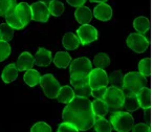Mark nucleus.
<instances>
[{"label":"nucleus","instance_id":"1","mask_svg":"<svg viewBox=\"0 0 152 132\" xmlns=\"http://www.w3.org/2000/svg\"><path fill=\"white\" fill-rule=\"evenodd\" d=\"M62 119L63 122L72 124L79 131L89 130L96 121L91 102L88 100V98L76 96L74 100L63 109Z\"/></svg>","mask_w":152,"mask_h":132},{"label":"nucleus","instance_id":"2","mask_svg":"<svg viewBox=\"0 0 152 132\" xmlns=\"http://www.w3.org/2000/svg\"><path fill=\"white\" fill-rule=\"evenodd\" d=\"M147 78L140 72H128L124 77L123 93L125 96H137L142 88L145 87Z\"/></svg>","mask_w":152,"mask_h":132},{"label":"nucleus","instance_id":"3","mask_svg":"<svg viewBox=\"0 0 152 132\" xmlns=\"http://www.w3.org/2000/svg\"><path fill=\"white\" fill-rule=\"evenodd\" d=\"M112 127L118 132H129L133 127L134 120L132 115L128 112L118 111L112 114L110 119Z\"/></svg>","mask_w":152,"mask_h":132},{"label":"nucleus","instance_id":"4","mask_svg":"<svg viewBox=\"0 0 152 132\" xmlns=\"http://www.w3.org/2000/svg\"><path fill=\"white\" fill-rule=\"evenodd\" d=\"M104 101L107 104L108 109L113 110V111L121 109L123 108L124 101H125L123 90L110 86L109 88H107V91L104 96Z\"/></svg>","mask_w":152,"mask_h":132},{"label":"nucleus","instance_id":"5","mask_svg":"<svg viewBox=\"0 0 152 132\" xmlns=\"http://www.w3.org/2000/svg\"><path fill=\"white\" fill-rule=\"evenodd\" d=\"M40 85L44 91L45 96L48 98H57L59 94V91L61 89L60 83L53 74H47L41 77Z\"/></svg>","mask_w":152,"mask_h":132},{"label":"nucleus","instance_id":"6","mask_svg":"<svg viewBox=\"0 0 152 132\" xmlns=\"http://www.w3.org/2000/svg\"><path fill=\"white\" fill-rule=\"evenodd\" d=\"M91 62L88 58L81 57L77 58L70 63V74H77V76H89L92 71Z\"/></svg>","mask_w":152,"mask_h":132},{"label":"nucleus","instance_id":"7","mask_svg":"<svg viewBox=\"0 0 152 132\" xmlns=\"http://www.w3.org/2000/svg\"><path fill=\"white\" fill-rule=\"evenodd\" d=\"M127 46L130 49H132L133 52L137 53V54H143L146 52L149 46V41L144 35L139 34V33H134V34H130L128 36L127 40Z\"/></svg>","mask_w":152,"mask_h":132},{"label":"nucleus","instance_id":"8","mask_svg":"<svg viewBox=\"0 0 152 132\" xmlns=\"http://www.w3.org/2000/svg\"><path fill=\"white\" fill-rule=\"evenodd\" d=\"M77 36L82 45H87L98 39V31L92 25H81L77 31Z\"/></svg>","mask_w":152,"mask_h":132},{"label":"nucleus","instance_id":"9","mask_svg":"<svg viewBox=\"0 0 152 132\" xmlns=\"http://www.w3.org/2000/svg\"><path fill=\"white\" fill-rule=\"evenodd\" d=\"M89 85L92 89L106 87L108 85V76L104 69L94 68L89 74Z\"/></svg>","mask_w":152,"mask_h":132},{"label":"nucleus","instance_id":"10","mask_svg":"<svg viewBox=\"0 0 152 132\" xmlns=\"http://www.w3.org/2000/svg\"><path fill=\"white\" fill-rule=\"evenodd\" d=\"M31 7V12H33V20L37 21V22H46V21H48L50 13H49L48 7L46 4L39 1V2L33 3Z\"/></svg>","mask_w":152,"mask_h":132},{"label":"nucleus","instance_id":"11","mask_svg":"<svg viewBox=\"0 0 152 132\" xmlns=\"http://www.w3.org/2000/svg\"><path fill=\"white\" fill-rule=\"evenodd\" d=\"M34 64H35V58L28 52H23L19 56L16 66L19 71H27L33 68Z\"/></svg>","mask_w":152,"mask_h":132},{"label":"nucleus","instance_id":"12","mask_svg":"<svg viewBox=\"0 0 152 132\" xmlns=\"http://www.w3.org/2000/svg\"><path fill=\"white\" fill-rule=\"evenodd\" d=\"M16 12L18 14L19 18L22 21V23L27 25L31 20H33V12H31V7L26 2H20L17 4Z\"/></svg>","mask_w":152,"mask_h":132},{"label":"nucleus","instance_id":"13","mask_svg":"<svg viewBox=\"0 0 152 132\" xmlns=\"http://www.w3.org/2000/svg\"><path fill=\"white\" fill-rule=\"evenodd\" d=\"M94 16L98 20L108 21L112 17V9L110 7V5L106 3H100L98 7H94Z\"/></svg>","mask_w":152,"mask_h":132},{"label":"nucleus","instance_id":"14","mask_svg":"<svg viewBox=\"0 0 152 132\" xmlns=\"http://www.w3.org/2000/svg\"><path fill=\"white\" fill-rule=\"evenodd\" d=\"M50 63H52V53L43 47H39L38 52L35 56V65L45 67V66H48Z\"/></svg>","mask_w":152,"mask_h":132},{"label":"nucleus","instance_id":"15","mask_svg":"<svg viewBox=\"0 0 152 132\" xmlns=\"http://www.w3.org/2000/svg\"><path fill=\"white\" fill-rule=\"evenodd\" d=\"M75 17H76L77 21H78L80 24L85 25L91 21L92 19V12L88 9L87 7H77L76 12H75Z\"/></svg>","mask_w":152,"mask_h":132},{"label":"nucleus","instance_id":"16","mask_svg":"<svg viewBox=\"0 0 152 132\" xmlns=\"http://www.w3.org/2000/svg\"><path fill=\"white\" fill-rule=\"evenodd\" d=\"M18 72L19 70L17 68V66H16V64H14V63L7 64L4 67V69H3L2 74H1V80L7 84L12 83L17 79Z\"/></svg>","mask_w":152,"mask_h":132},{"label":"nucleus","instance_id":"17","mask_svg":"<svg viewBox=\"0 0 152 132\" xmlns=\"http://www.w3.org/2000/svg\"><path fill=\"white\" fill-rule=\"evenodd\" d=\"M137 100H139L140 107L143 109H149L151 106V91L149 87H144L141 89V91L137 94Z\"/></svg>","mask_w":152,"mask_h":132},{"label":"nucleus","instance_id":"18","mask_svg":"<svg viewBox=\"0 0 152 132\" xmlns=\"http://www.w3.org/2000/svg\"><path fill=\"white\" fill-rule=\"evenodd\" d=\"M62 44L68 50H75V49L78 48L81 42L79 40L78 36H76L72 33H66L62 39Z\"/></svg>","mask_w":152,"mask_h":132},{"label":"nucleus","instance_id":"19","mask_svg":"<svg viewBox=\"0 0 152 132\" xmlns=\"http://www.w3.org/2000/svg\"><path fill=\"white\" fill-rule=\"evenodd\" d=\"M75 96H76L75 90H72V87H69V86L65 85V86H62V87H61L57 98H58V101L60 102V103L68 104L74 100Z\"/></svg>","mask_w":152,"mask_h":132},{"label":"nucleus","instance_id":"20","mask_svg":"<svg viewBox=\"0 0 152 132\" xmlns=\"http://www.w3.org/2000/svg\"><path fill=\"white\" fill-rule=\"evenodd\" d=\"M92 111L94 113V117H104L108 113V106L104 100H94L91 103Z\"/></svg>","mask_w":152,"mask_h":132},{"label":"nucleus","instance_id":"21","mask_svg":"<svg viewBox=\"0 0 152 132\" xmlns=\"http://www.w3.org/2000/svg\"><path fill=\"white\" fill-rule=\"evenodd\" d=\"M72 62V57L66 52H58L54 57V63L59 68H66Z\"/></svg>","mask_w":152,"mask_h":132},{"label":"nucleus","instance_id":"22","mask_svg":"<svg viewBox=\"0 0 152 132\" xmlns=\"http://www.w3.org/2000/svg\"><path fill=\"white\" fill-rule=\"evenodd\" d=\"M133 27L135 28V31L139 33V34L144 35L145 33H147L150 28V21L148 18L141 16V17H137L133 20Z\"/></svg>","mask_w":152,"mask_h":132},{"label":"nucleus","instance_id":"23","mask_svg":"<svg viewBox=\"0 0 152 132\" xmlns=\"http://www.w3.org/2000/svg\"><path fill=\"white\" fill-rule=\"evenodd\" d=\"M24 82L26 83V85L31 86V87H35L37 86L38 84H40V81H41V76L39 74V71L35 69H29L25 72L24 74Z\"/></svg>","mask_w":152,"mask_h":132},{"label":"nucleus","instance_id":"24","mask_svg":"<svg viewBox=\"0 0 152 132\" xmlns=\"http://www.w3.org/2000/svg\"><path fill=\"white\" fill-rule=\"evenodd\" d=\"M5 20H7V24L11 27H13L14 29H21L24 27V24H23L22 21L20 20L18 14H17L16 11L11 14H7V15L5 16Z\"/></svg>","mask_w":152,"mask_h":132},{"label":"nucleus","instance_id":"25","mask_svg":"<svg viewBox=\"0 0 152 132\" xmlns=\"http://www.w3.org/2000/svg\"><path fill=\"white\" fill-rule=\"evenodd\" d=\"M124 77L121 71H113L109 77H108V84L112 87H116L119 89H123L124 85Z\"/></svg>","mask_w":152,"mask_h":132},{"label":"nucleus","instance_id":"26","mask_svg":"<svg viewBox=\"0 0 152 132\" xmlns=\"http://www.w3.org/2000/svg\"><path fill=\"white\" fill-rule=\"evenodd\" d=\"M110 64V58L108 55L104 54H98L94 59V65L96 68H100V69H105L109 66Z\"/></svg>","mask_w":152,"mask_h":132},{"label":"nucleus","instance_id":"27","mask_svg":"<svg viewBox=\"0 0 152 132\" xmlns=\"http://www.w3.org/2000/svg\"><path fill=\"white\" fill-rule=\"evenodd\" d=\"M94 127L96 132H111L112 130L111 123H109L104 117H96L94 121Z\"/></svg>","mask_w":152,"mask_h":132},{"label":"nucleus","instance_id":"28","mask_svg":"<svg viewBox=\"0 0 152 132\" xmlns=\"http://www.w3.org/2000/svg\"><path fill=\"white\" fill-rule=\"evenodd\" d=\"M123 108H125L127 111H135L140 108V103L137 96H125Z\"/></svg>","mask_w":152,"mask_h":132},{"label":"nucleus","instance_id":"29","mask_svg":"<svg viewBox=\"0 0 152 132\" xmlns=\"http://www.w3.org/2000/svg\"><path fill=\"white\" fill-rule=\"evenodd\" d=\"M70 84L75 88L82 87L89 84V76H77V74H70Z\"/></svg>","mask_w":152,"mask_h":132},{"label":"nucleus","instance_id":"30","mask_svg":"<svg viewBox=\"0 0 152 132\" xmlns=\"http://www.w3.org/2000/svg\"><path fill=\"white\" fill-rule=\"evenodd\" d=\"M48 9L52 16L59 17V16L62 15L63 12H64V4H63L61 1H59V0H54V1L48 5Z\"/></svg>","mask_w":152,"mask_h":132},{"label":"nucleus","instance_id":"31","mask_svg":"<svg viewBox=\"0 0 152 132\" xmlns=\"http://www.w3.org/2000/svg\"><path fill=\"white\" fill-rule=\"evenodd\" d=\"M140 74H143L145 78H149L151 74V61L150 59H143L139 63Z\"/></svg>","mask_w":152,"mask_h":132},{"label":"nucleus","instance_id":"32","mask_svg":"<svg viewBox=\"0 0 152 132\" xmlns=\"http://www.w3.org/2000/svg\"><path fill=\"white\" fill-rule=\"evenodd\" d=\"M0 31L2 35V40L3 41H11L14 37V28L10 26L7 23H1L0 24Z\"/></svg>","mask_w":152,"mask_h":132},{"label":"nucleus","instance_id":"33","mask_svg":"<svg viewBox=\"0 0 152 132\" xmlns=\"http://www.w3.org/2000/svg\"><path fill=\"white\" fill-rule=\"evenodd\" d=\"M13 7H17L16 0H0V17H5Z\"/></svg>","mask_w":152,"mask_h":132},{"label":"nucleus","instance_id":"34","mask_svg":"<svg viewBox=\"0 0 152 132\" xmlns=\"http://www.w3.org/2000/svg\"><path fill=\"white\" fill-rule=\"evenodd\" d=\"M10 55H11V46L9 42L1 40L0 41V62L9 58Z\"/></svg>","mask_w":152,"mask_h":132},{"label":"nucleus","instance_id":"35","mask_svg":"<svg viewBox=\"0 0 152 132\" xmlns=\"http://www.w3.org/2000/svg\"><path fill=\"white\" fill-rule=\"evenodd\" d=\"M92 88L90 87V85H85L82 87L75 88V93L77 96H81V98H88L89 96H91Z\"/></svg>","mask_w":152,"mask_h":132},{"label":"nucleus","instance_id":"36","mask_svg":"<svg viewBox=\"0 0 152 132\" xmlns=\"http://www.w3.org/2000/svg\"><path fill=\"white\" fill-rule=\"evenodd\" d=\"M31 132H52V127L44 122H38L31 128Z\"/></svg>","mask_w":152,"mask_h":132},{"label":"nucleus","instance_id":"37","mask_svg":"<svg viewBox=\"0 0 152 132\" xmlns=\"http://www.w3.org/2000/svg\"><path fill=\"white\" fill-rule=\"evenodd\" d=\"M106 91H107V87H99L96 89H92L91 96L96 100H104Z\"/></svg>","mask_w":152,"mask_h":132},{"label":"nucleus","instance_id":"38","mask_svg":"<svg viewBox=\"0 0 152 132\" xmlns=\"http://www.w3.org/2000/svg\"><path fill=\"white\" fill-rule=\"evenodd\" d=\"M58 132H79V130L77 129L75 126H72V124H68V123L63 122L62 124L59 125Z\"/></svg>","mask_w":152,"mask_h":132},{"label":"nucleus","instance_id":"39","mask_svg":"<svg viewBox=\"0 0 152 132\" xmlns=\"http://www.w3.org/2000/svg\"><path fill=\"white\" fill-rule=\"evenodd\" d=\"M132 132H150V127L148 124L139 123L132 127Z\"/></svg>","mask_w":152,"mask_h":132},{"label":"nucleus","instance_id":"40","mask_svg":"<svg viewBox=\"0 0 152 132\" xmlns=\"http://www.w3.org/2000/svg\"><path fill=\"white\" fill-rule=\"evenodd\" d=\"M67 3L74 7H80L85 4L86 0H66Z\"/></svg>","mask_w":152,"mask_h":132},{"label":"nucleus","instance_id":"41","mask_svg":"<svg viewBox=\"0 0 152 132\" xmlns=\"http://www.w3.org/2000/svg\"><path fill=\"white\" fill-rule=\"evenodd\" d=\"M90 2L94 3V2H96V3H105L107 0H89Z\"/></svg>","mask_w":152,"mask_h":132},{"label":"nucleus","instance_id":"42","mask_svg":"<svg viewBox=\"0 0 152 132\" xmlns=\"http://www.w3.org/2000/svg\"><path fill=\"white\" fill-rule=\"evenodd\" d=\"M40 1H41V2L44 3V4H46L47 7H48V5L50 4V3H52L53 1H54V0H40Z\"/></svg>","mask_w":152,"mask_h":132},{"label":"nucleus","instance_id":"43","mask_svg":"<svg viewBox=\"0 0 152 132\" xmlns=\"http://www.w3.org/2000/svg\"><path fill=\"white\" fill-rule=\"evenodd\" d=\"M2 40V35H1V31H0V41Z\"/></svg>","mask_w":152,"mask_h":132}]
</instances>
